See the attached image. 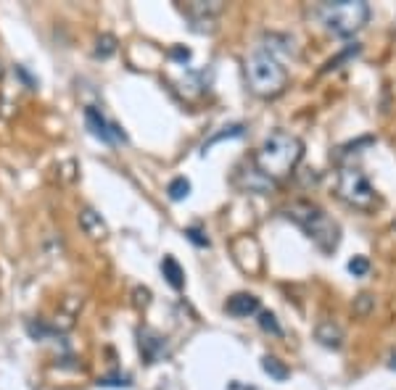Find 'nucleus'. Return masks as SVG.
I'll return each instance as SVG.
<instances>
[{
  "mask_svg": "<svg viewBox=\"0 0 396 390\" xmlns=\"http://www.w3.org/2000/svg\"><path fill=\"white\" fill-rule=\"evenodd\" d=\"M301 156H304V143L296 135H291V132L275 130L261 143L254 161H257L259 174H264L270 180H283V177H288L296 169Z\"/></svg>",
  "mask_w": 396,
  "mask_h": 390,
  "instance_id": "nucleus-1",
  "label": "nucleus"
},
{
  "mask_svg": "<svg viewBox=\"0 0 396 390\" xmlns=\"http://www.w3.org/2000/svg\"><path fill=\"white\" fill-rule=\"evenodd\" d=\"M246 80L259 98H275L288 85V71L280 64V58L264 48H257L246 58Z\"/></svg>",
  "mask_w": 396,
  "mask_h": 390,
  "instance_id": "nucleus-2",
  "label": "nucleus"
},
{
  "mask_svg": "<svg viewBox=\"0 0 396 390\" xmlns=\"http://www.w3.org/2000/svg\"><path fill=\"white\" fill-rule=\"evenodd\" d=\"M288 217L310 235V240L323 254H333L338 248L341 230H338V224L330 219L323 208H317V206L312 204H293L288 208Z\"/></svg>",
  "mask_w": 396,
  "mask_h": 390,
  "instance_id": "nucleus-3",
  "label": "nucleus"
},
{
  "mask_svg": "<svg viewBox=\"0 0 396 390\" xmlns=\"http://www.w3.org/2000/svg\"><path fill=\"white\" fill-rule=\"evenodd\" d=\"M320 16L327 32L338 34V37H351L367 24L370 5L364 0H333L320 8Z\"/></svg>",
  "mask_w": 396,
  "mask_h": 390,
  "instance_id": "nucleus-4",
  "label": "nucleus"
},
{
  "mask_svg": "<svg viewBox=\"0 0 396 390\" xmlns=\"http://www.w3.org/2000/svg\"><path fill=\"white\" fill-rule=\"evenodd\" d=\"M338 195L349 206L362 208V211H370L375 206V190L370 185V180L360 169H351V167L341 171V177H338Z\"/></svg>",
  "mask_w": 396,
  "mask_h": 390,
  "instance_id": "nucleus-5",
  "label": "nucleus"
},
{
  "mask_svg": "<svg viewBox=\"0 0 396 390\" xmlns=\"http://www.w3.org/2000/svg\"><path fill=\"white\" fill-rule=\"evenodd\" d=\"M85 124L87 130H90V135L98 137L101 143H108V145H114V143H124L127 135L121 132L117 124H111V121L106 119L101 111H95V108H87L85 111Z\"/></svg>",
  "mask_w": 396,
  "mask_h": 390,
  "instance_id": "nucleus-6",
  "label": "nucleus"
},
{
  "mask_svg": "<svg viewBox=\"0 0 396 390\" xmlns=\"http://www.w3.org/2000/svg\"><path fill=\"white\" fill-rule=\"evenodd\" d=\"M140 351L148 358V364H156L167 356V343L161 335H156L151 330H140Z\"/></svg>",
  "mask_w": 396,
  "mask_h": 390,
  "instance_id": "nucleus-7",
  "label": "nucleus"
},
{
  "mask_svg": "<svg viewBox=\"0 0 396 390\" xmlns=\"http://www.w3.org/2000/svg\"><path fill=\"white\" fill-rule=\"evenodd\" d=\"M224 308H227V314H233V317H251V314L259 311V298L251 295V293H235L233 298H227Z\"/></svg>",
  "mask_w": 396,
  "mask_h": 390,
  "instance_id": "nucleus-8",
  "label": "nucleus"
},
{
  "mask_svg": "<svg viewBox=\"0 0 396 390\" xmlns=\"http://www.w3.org/2000/svg\"><path fill=\"white\" fill-rule=\"evenodd\" d=\"M80 227H82L85 235H90L93 240H104L106 235H108V227L104 224L101 214H95L93 208H85V211L80 214Z\"/></svg>",
  "mask_w": 396,
  "mask_h": 390,
  "instance_id": "nucleus-9",
  "label": "nucleus"
},
{
  "mask_svg": "<svg viewBox=\"0 0 396 390\" xmlns=\"http://www.w3.org/2000/svg\"><path fill=\"white\" fill-rule=\"evenodd\" d=\"M314 338L320 340L323 345H327V348H341V343H344V332H341V327H338V324H333L330 319H327V322L317 324Z\"/></svg>",
  "mask_w": 396,
  "mask_h": 390,
  "instance_id": "nucleus-10",
  "label": "nucleus"
},
{
  "mask_svg": "<svg viewBox=\"0 0 396 390\" xmlns=\"http://www.w3.org/2000/svg\"><path fill=\"white\" fill-rule=\"evenodd\" d=\"M161 271H164L167 282H170L174 290H183V285H185V274H183L180 264L174 261L172 256H164V261H161Z\"/></svg>",
  "mask_w": 396,
  "mask_h": 390,
  "instance_id": "nucleus-11",
  "label": "nucleus"
},
{
  "mask_svg": "<svg viewBox=\"0 0 396 390\" xmlns=\"http://www.w3.org/2000/svg\"><path fill=\"white\" fill-rule=\"evenodd\" d=\"M261 369L264 372L270 374L272 380H277V382H283V380H288V367L280 361V358H275V356H264L261 358Z\"/></svg>",
  "mask_w": 396,
  "mask_h": 390,
  "instance_id": "nucleus-12",
  "label": "nucleus"
},
{
  "mask_svg": "<svg viewBox=\"0 0 396 390\" xmlns=\"http://www.w3.org/2000/svg\"><path fill=\"white\" fill-rule=\"evenodd\" d=\"M243 135V124H230V127H224V132H220V135L209 137L207 143H204V148H201V153H207L211 145H217V143H222L224 137H241Z\"/></svg>",
  "mask_w": 396,
  "mask_h": 390,
  "instance_id": "nucleus-13",
  "label": "nucleus"
},
{
  "mask_svg": "<svg viewBox=\"0 0 396 390\" xmlns=\"http://www.w3.org/2000/svg\"><path fill=\"white\" fill-rule=\"evenodd\" d=\"M167 193H170V198H172V201H183V198H188V195H190V182L185 180V177H177V180L170 182Z\"/></svg>",
  "mask_w": 396,
  "mask_h": 390,
  "instance_id": "nucleus-14",
  "label": "nucleus"
},
{
  "mask_svg": "<svg viewBox=\"0 0 396 390\" xmlns=\"http://www.w3.org/2000/svg\"><path fill=\"white\" fill-rule=\"evenodd\" d=\"M259 327H261L264 332H272L275 338H280V335H283V327L277 324L275 314H270V311H261V314H259Z\"/></svg>",
  "mask_w": 396,
  "mask_h": 390,
  "instance_id": "nucleus-15",
  "label": "nucleus"
},
{
  "mask_svg": "<svg viewBox=\"0 0 396 390\" xmlns=\"http://www.w3.org/2000/svg\"><path fill=\"white\" fill-rule=\"evenodd\" d=\"M349 271H351L354 277H364V274L370 271V261H367V256H354V258L349 261Z\"/></svg>",
  "mask_w": 396,
  "mask_h": 390,
  "instance_id": "nucleus-16",
  "label": "nucleus"
},
{
  "mask_svg": "<svg viewBox=\"0 0 396 390\" xmlns=\"http://www.w3.org/2000/svg\"><path fill=\"white\" fill-rule=\"evenodd\" d=\"M114 42H117V40H114L111 34H104V37L98 40V48H95V53H98L101 58H106V56H111V53L117 51V45H114Z\"/></svg>",
  "mask_w": 396,
  "mask_h": 390,
  "instance_id": "nucleus-17",
  "label": "nucleus"
},
{
  "mask_svg": "<svg viewBox=\"0 0 396 390\" xmlns=\"http://www.w3.org/2000/svg\"><path fill=\"white\" fill-rule=\"evenodd\" d=\"M370 311H373V298H370V295H360V298H354V314L364 317V314H370Z\"/></svg>",
  "mask_w": 396,
  "mask_h": 390,
  "instance_id": "nucleus-18",
  "label": "nucleus"
},
{
  "mask_svg": "<svg viewBox=\"0 0 396 390\" xmlns=\"http://www.w3.org/2000/svg\"><path fill=\"white\" fill-rule=\"evenodd\" d=\"M185 235H188L190 243H196L198 248H207V245H209V240H207V238H201L204 232H201L198 227H188V230H185Z\"/></svg>",
  "mask_w": 396,
  "mask_h": 390,
  "instance_id": "nucleus-19",
  "label": "nucleus"
},
{
  "mask_svg": "<svg viewBox=\"0 0 396 390\" xmlns=\"http://www.w3.org/2000/svg\"><path fill=\"white\" fill-rule=\"evenodd\" d=\"M98 385H104V388H130V377H104V380H98Z\"/></svg>",
  "mask_w": 396,
  "mask_h": 390,
  "instance_id": "nucleus-20",
  "label": "nucleus"
},
{
  "mask_svg": "<svg viewBox=\"0 0 396 390\" xmlns=\"http://www.w3.org/2000/svg\"><path fill=\"white\" fill-rule=\"evenodd\" d=\"M388 364H391V369H396V356H391V361H388Z\"/></svg>",
  "mask_w": 396,
  "mask_h": 390,
  "instance_id": "nucleus-21",
  "label": "nucleus"
}]
</instances>
